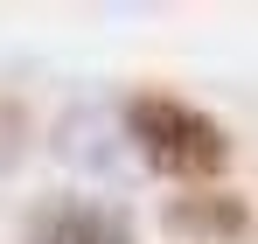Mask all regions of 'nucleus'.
Returning a JSON list of instances; mask_svg holds the SVG:
<instances>
[{"label":"nucleus","instance_id":"obj_2","mask_svg":"<svg viewBox=\"0 0 258 244\" xmlns=\"http://www.w3.org/2000/svg\"><path fill=\"white\" fill-rule=\"evenodd\" d=\"M21 244H140V223L105 196H49L21 216Z\"/></svg>","mask_w":258,"mask_h":244},{"label":"nucleus","instance_id":"obj_1","mask_svg":"<svg viewBox=\"0 0 258 244\" xmlns=\"http://www.w3.org/2000/svg\"><path fill=\"white\" fill-rule=\"evenodd\" d=\"M119 133H126L133 161L161 181H181V189H216L230 174V133L223 119H210L203 105L174 98V91H140L119 112Z\"/></svg>","mask_w":258,"mask_h":244},{"label":"nucleus","instance_id":"obj_4","mask_svg":"<svg viewBox=\"0 0 258 244\" xmlns=\"http://www.w3.org/2000/svg\"><path fill=\"white\" fill-rule=\"evenodd\" d=\"M21 140H28V112L0 91V167H14L21 161Z\"/></svg>","mask_w":258,"mask_h":244},{"label":"nucleus","instance_id":"obj_3","mask_svg":"<svg viewBox=\"0 0 258 244\" xmlns=\"http://www.w3.org/2000/svg\"><path fill=\"white\" fill-rule=\"evenodd\" d=\"M161 223H168L174 237L188 244H251V203L244 196H230V189H181L168 209H161Z\"/></svg>","mask_w":258,"mask_h":244}]
</instances>
